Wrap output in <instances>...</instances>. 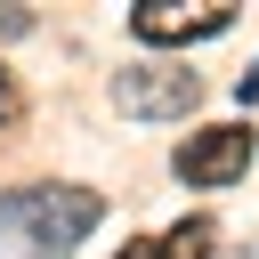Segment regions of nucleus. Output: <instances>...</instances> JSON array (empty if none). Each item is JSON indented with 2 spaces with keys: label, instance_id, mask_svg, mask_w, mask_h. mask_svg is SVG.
<instances>
[{
  "label": "nucleus",
  "instance_id": "nucleus-1",
  "mask_svg": "<svg viewBox=\"0 0 259 259\" xmlns=\"http://www.w3.org/2000/svg\"><path fill=\"white\" fill-rule=\"evenodd\" d=\"M0 219H8L40 259H65V251L105 219V202H97L89 186H24V194H8V202H0Z\"/></svg>",
  "mask_w": 259,
  "mask_h": 259
},
{
  "label": "nucleus",
  "instance_id": "nucleus-4",
  "mask_svg": "<svg viewBox=\"0 0 259 259\" xmlns=\"http://www.w3.org/2000/svg\"><path fill=\"white\" fill-rule=\"evenodd\" d=\"M170 170H178L186 186H227V178L251 170V130H243V121H210V130H194V138L170 154Z\"/></svg>",
  "mask_w": 259,
  "mask_h": 259
},
{
  "label": "nucleus",
  "instance_id": "nucleus-3",
  "mask_svg": "<svg viewBox=\"0 0 259 259\" xmlns=\"http://www.w3.org/2000/svg\"><path fill=\"white\" fill-rule=\"evenodd\" d=\"M227 24H235V0H194V8L146 0V8H130V32H138L146 49H186V40H210V32H227Z\"/></svg>",
  "mask_w": 259,
  "mask_h": 259
},
{
  "label": "nucleus",
  "instance_id": "nucleus-7",
  "mask_svg": "<svg viewBox=\"0 0 259 259\" xmlns=\"http://www.w3.org/2000/svg\"><path fill=\"white\" fill-rule=\"evenodd\" d=\"M8 113H16V89H8V73H0V121H8Z\"/></svg>",
  "mask_w": 259,
  "mask_h": 259
},
{
  "label": "nucleus",
  "instance_id": "nucleus-2",
  "mask_svg": "<svg viewBox=\"0 0 259 259\" xmlns=\"http://www.w3.org/2000/svg\"><path fill=\"white\" fill-rule=\"evenodd\" d=\"M113 105L138 113V121H178V113L202 105V73H186L170 57H138V65L113 73Z\"/></svg>",
  "mask_w": 259,
  "mask_h": 259
},
{
  "label": "nucleus",
  "instance_id": "nucleus-5",
  "mask_svg": "<svg viewBox=\"0 0 259 259\" xmlns=\"http://www.w3.org/2000/svg\"><path fill=\"white\" fill-rule=\"evenodd\" d=\"M210 251V219H186V227H170V235H138V243H121L113 259H202Z\"/></svg>",
  "mask_w": 259,
  "mask_h": 259
},
{
  "label": "nucleus",
  "instance_id": "nucleus-6",
  "mask_svg": "<svg viewBox=\"0 0 259 259\" xmlns=\"http://www.w3.org/2000/svg\"><path fill=\"white\" fill-rule=\"evenodd\" d=\"M24 24H32L24 8H0V32H24Z\"/></svg>",
  "mask_w": 259,
  "mask_h": 259
}]
</instances>
